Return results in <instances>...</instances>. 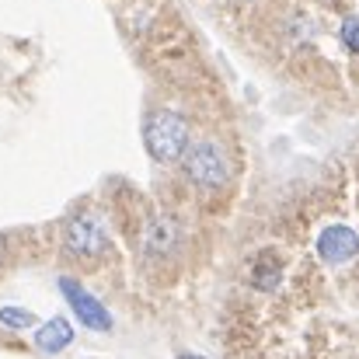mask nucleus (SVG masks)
<instances>
[{
  "label": "nucleus",
  "instance_id": "nucleus-1",
  "mask_svg": "<svg viewBox=\"0 0 359 359\" xmlns=\"http://www.w3.org/2000/svg\"><path fill=\"white\" fill-rule=\"evenodd\" d=\"M143 143H147V154L161 164H171V161L185 157V150L192 147L189 143V126L175 112H154L143 126Z\"/></svg>",
  "mask_w": 359,
  "mask_h": 359
},
{
  "label": "nucleus",
  "instance_id": "nucleus-2",
  "mask_svg": "<svg viewBox=\"0 0 359 359\" xmlns=\"http://www.w3.org/2000/svg\"><path fill=\"white\" fill-rule=\"evenodd\" d=\"M182 168L203 189H220V185L231 182V164H227V157L217 143H192L182 157Z\"/></svg>",
  "mask_w": 359,
  "mask_h": 359
},
{
  "label": "nucleus",
  "instance_id": "nucleus-3",
  "mask_svg": "<svg viewBox=\"0 0 359 359\" xmlns=\"http://www.w3.org/2000/svg\"><path fill=\"white\" fill-rule=\"evenodd\" d=\"M60 293L67 297V304L74 307V314L81 318V325H88L91 332H109L112 328V314L105 311V304L98 297H91L77 279H60Z\"/></svg>",
  "mask_w": 359,
  "mask_h": 359
},
{
  "label": "nucleus",
  "instance_id": "nucleus-4",
  "mask_svg": "<svg viewBox=\"0 0 359 359\" xmlns=\"http://www.w3.org/2000/svg\"><path fill=\"white\" fill-rule=\"evenodd\" d=\"M314 251L325 265H346L359 255V234L346 224H328L314 241Z\"/></svg>",
  "mask_w": 359,
  "mask_h": 359
},
{
  "label": "nucleus",
  "instance_id": "nucleus-5",
  "mask_svg": "<svg viewBox=\"0 0 359 359\" xmlns=\"http://www.w3.org/2000/svg\"><path fill=\"white\" fill-rule=\"evenodd\" d=\"M67 248H70L74 255H81V258H95V255H102V251L109 248V238H105V231L98 227V220L77 217V220L67 224Z\"/></svg>",
  "mask_w": 359,
  "mask_h": 359
},
{
  "label": "nucleus",
  "instance_id": "nucleus-6",
  "mask_svg": "<svg viewBox=\"0 0 359 359\" xmlns=\"http://www.w3.org/2000/svg\"><path fill=\"white\" fill-rule=\"evenodd\" d=\"M74 342V325L67 321V318H49L39 332H35V346L42 349V353H63L67 346Z\"/></svg>",
  "mask_w": 359,
  "mask_h": 359
},
{
  "label": "nucleus",
  "instance_id": "nucleus-7",
  "mask_svg": "<svg viewBox=\"0 0 359 359\" xmlns=\"http://www.w3.org/2000/svg\"><path fill=\"white\" fill-rule=\"evenodd\" d=\"M178 244V231L171 220H150L147 231H143V251L150 255H171Z\"/></svg>",
  "mask_w": 359,
  "mask_h": 359
},
{
  "label": "nucleus",
  "instance_id": "nucleus-8",
  "mask_svg": "<svg viewBox=\"0 0 359 359\" xmlns=\"http://www.w3.org/2000/svg\"><path fill=\"white\" fill-rule=\"evenodd\" d=\"M0 325H7L14 332H25V328L35 325V314L25 311V307H0Z\"/></svg>",
  "mask_w": 359,
  "mask_h": 359
},
{
  "label": "nucleus",
  "instance_id": "nucleus-9",
  "mask_svg": "<svg viewBox=\"0 0 359 359\" xmlns=\"http://www.w3.org/2000/svg\"><path fill=\"white\" fill-rule=\"evenodd\" d=\"M342 42H346L353 53H359V18L356 14H349V18L342 21Z\"/></svg>",
  "mask_w": 359,
  "mask_h": 359
},
{
  "label": "nucleus",
  "instance_id": "nucleus-10",
  "mask_svg": "<svg viewBox=\"0 0 359 359\" xmlns=\"http://www.w3.org/2000/svg\"><path fill=\"white\" fill-rule=\"evenodd\" d=\"M182 359H203V356H192V353H182Z\"/></svg>",
  "mask_w": 359,
  "mask_h": 359
},
{
  "label": "nucleus",
  "instance_id": "nucleus-11",
  "mask_svg": "<svg viewBox=\"0 0 359 359\" xmlns=\"http://www.w3.org/2000/svg\"><path fill=\"white\" fill-rule=\"evenodd\" d=\"M4 248H7V241L0 238V258H4Z\"/></svg>",
  "mask_w": 359,
  "mask_h": 359
}]
</instances>
